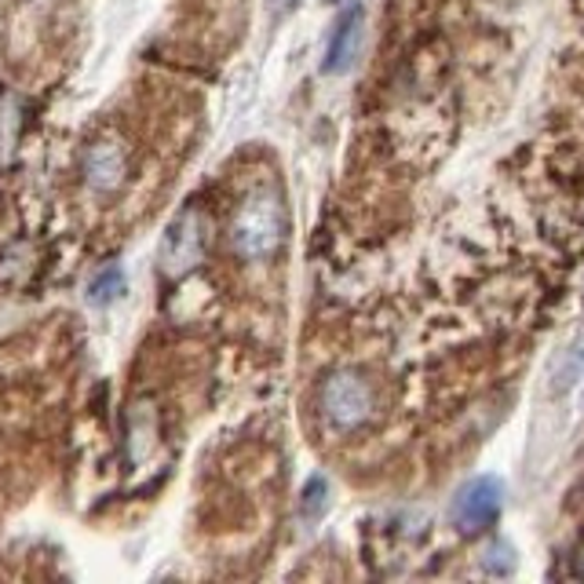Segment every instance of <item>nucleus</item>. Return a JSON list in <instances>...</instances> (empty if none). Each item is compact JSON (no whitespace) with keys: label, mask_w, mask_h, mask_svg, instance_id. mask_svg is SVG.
<instances>
[{"label":"nucleus","mask_w":584,"mask_h":584,"mask_svg":"<svg viewBox=\"0 0 584 584\" xmlns=\"http://www.w3.org/2000/svg\"><path fill=\"white\" fill-rule=\"evenodd\" d=\"M581 566H584V563H581Z\"/></svg>","instance_id":"9b49d317"},{"label":"nucleus","mask_w":584,"mask_h":584,"mask_svg":"<svg viewBox=\"0 0 584 584\" xmlns=\"http://www.w3.org/2000/svg\"><path fill=\"white\" fill-rule=\"evenodd\" d=\"M84 176L95 191H117L124 180V151L117 143H95L84 157Z\"/></svg>","instance_id":"423d86ee"},{"label":"nucleus","mask_w":584,"mask_h":584,"mask_svg":"<svg viewBox=\"0 0 584 584\" xmlns=\"http://www.w3.org/2000/svg\"><path fill=\"white\" fill-rule=\"evenodd\" d=\"M202 242H205L202 216L183 213L165 234V245H161V267H165L168 275H183V270H191L197 259H202Z\"/></svg>","instance_id":"20e7f679"},{"label":"nucleus","mask_w":584,"mask_h":584,"mask_svg":"<svg viewBox=\"0 0 584 584\" xmlns=\"http://www.w3.org/2000/svg\"><path fill=\"white\" fill-rule=\"evenodd\" d=\"M581 372H584V332H577V337L563 347V355L555 358L552 391H555V395L570 391V388H574V383L581 380Z\"/></svg>","instance_id":"0eeeda50"},{"label":"nucleus","mask_w":584,"mask_h":584,"mask_svg":"<svg viewBox=\"0 0 584 584\" xmlns=\"http://www.w3.org/2000/svg\"><path fill=\"white\" fill-rule=\"evenodd\" d=\"M121 289H124L121 270L117 267H106V270H99L95 281L89 285V300L92 304H110V300H117Z\"/></svg>","instance_id":"6e6552de"},{"label":"nucleus","mask_w":584,"mask_h":584,"mask_svg":"<svg viewBox=\"0 0 584 584\" xmlns=\"http://www.w3.org/2000/svg\"><path fill=\"white\" fill-rule=\"evenodd\" d=\"M362 41H366V11H362V4H351L337 19V30H332V41L326 52V70L329 73L351 70L358 52H362Z\"/></svg>","instance_id":"39448f33"},{"label":"nucleus","mask_w":584,"mask_h":584,"mask_svg":"<svg viewBox=\"0 0 584 584\" xmlns=\"http://www.w3.org/2000/svg\"><path fill=\"white\" fill-rule=\"evenodd\" d=\"M281 242V205L275 194H253L234 219V248L245 259H267Z\"/></svg>","instance_id":"f257e3e1"},{"label":"nucleus","mask_w":584,"mask_h":584,"mask_svg":"<svg viewBox=\"0 0 584 584\" xmlns=\"http://www.w3.org/2000/svg\"><path fill=\"white\" fill-rule=\"evenodd\" d=\"M501 508H504V482L493 475H479L457 490L450 519L461 533H479L501 519Z\"/></svg>","instance_id":"f03ea898"},{"label":"nucleus","mask_w":584,"mask_h":584,"mask_svg":"<svg viewBox=\"0 0 584 584\" xmlns=\"http://www.w3.org/2000/svg\"><path fill=\"white\" fill-rule=\"evenodd\" d=\"M321 409L332 428L351 431L358 424H366L372 413V391L358 372H332L321 388Z\"/></svg>","instance_id":"7ed1b4c3"},{"label":"nucleus","mask_w":584,"mask_h":584,"mask_svg":"<svg viewBox=\"0 0 584 584\" xmlns=\"http://www.w3.org/2000/svg\"><path fill=\"white\" fill-rule=\"evenodd\" d=\"M482 566L490 570V574H512V566H515V559H512V549L508 544H490L486 552H482Z\"/></svg>","instance_id":"1a4fd4ad"},{"label":"nucleus","mask_w":584,"mask_h":584,"mask_svg":"<svg viewBox=\"0 0 584 584\" xmlns=\"http://www.w3.org/2000/svg\"><path fill=\"white\" fill-rule=\"evenodd\" d=\"M304 496H307V501H304V515L315 519L321 508H326V482H321V479H310L307 490H304Z\"/></svg>","instance_id":"9d476101"}]
</instances>
